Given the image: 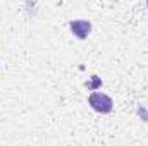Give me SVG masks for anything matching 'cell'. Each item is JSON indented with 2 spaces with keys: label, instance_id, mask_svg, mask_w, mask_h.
<instances>
[{
  "label": "cell",
  "instance_id": "3957f363",
  "mask_svg": "<svg viewBox=\"0 0 148 146\" xmlns=\"http://www.w3.org/2000/svg\"><path fill=\"white\" fill-rule=\"evenodd\" d=\"M147 7H148V0H147Z\"/></svg>",
  "mask_w": 148,
  "mask_h": 146
},
{
  "label": "cell",
  "instance_id": "6da1fadb",
  "mask_svg": "<svg viewBox=\"0 0 148 146\" xmlns=\"http://www.w3.org/2000/svg\"><path fill=\"white\" fill-rule=\"evenodd\" d=\"M88 102H90L91 108L95 112H100V113H109V112H112V107H114L112 98L103 93H91Z\"/></svg>",
  "mask_w": 148,
  "mask_h": 146
},
{
  "label": "cell",
  "instance_id": "7a4b0ae2",
  "mask_svg": "<svg viewBox=\"0 0 148 146\" xmlns=\"http://www.w3.org/2000/svg\"><path fill=\"white\" fill-rule=\"evenodd\" d=\"M71 31L74 33V36H77L79 40H84V38L90 35L91 31V23L90 21H84V19H77V21H71Z\"/></svg>",
  "mask_w": 148,
  "mask_h": 146
}]
</instances>
